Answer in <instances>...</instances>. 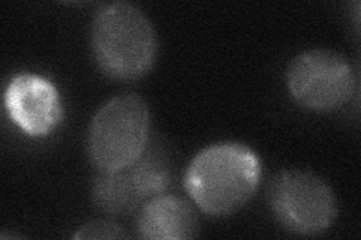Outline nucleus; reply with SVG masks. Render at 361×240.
I'll list each match as a JSON object with an SVG mask.
<instances>
[{"label": "nucleus", "instance_id": "obj_6", "mask_svg": "<svg viewBox=\"0 0 361 240\" xmlns=\"http://www.w3.org/2000/svg\"><path fill=\"white\" fill-rule=\"evenodd\" d=\"M166 167L154 158L143 156L133 165L118 171H99L94 182L92 197L95 206L110 215H127L164 194L169 185Z\"/></svg>", "mask_w": 361, "mask_h": 240}, {"label": "nucleus", "instance_id": "obj_8", "mask_svg": "<svg viewBox=\"0 0 361 240\" xmlns=\"http://www.w3.org/2000/svg\"><path fill=\"white\" fill-rule=\"evenodd\" d=\"M199 218L191 204L172 194L146 201L139 213L137 232L148 240H185L197 237Z\"/></svg>", "mask_w": 361, "mask_h": 240}, {"label": "nucleus", "instance_id": "obj_5", "mask_svg": "<svg viewBox=\"0 0 361 240\" xmlns=\"http://www.w3.org/2000/svg\"><path fill=\"white\" fill-rule=\"evenodd\" d=\"M286 84L301 107L330 113L354 96L357 75L345 56L331 50H309L290 62Z\"/></svg>", "mask_w": 361, "mask_h": 240}, {"label": "nucleus", "instance_id": "obj_4", "mask_svg": "<svg viewBox=\"0 0 361 240\" xmlns=\"http://www.w3.org/2000/svg\"><path fill=\"white\" fill-rule=\"evenodd\" d=\"M268 203L277 222L301 236L324 233L337 216V201L329 184L301 170H283L269 182Z\"/></svg>", "mask_w": 361, "mask_h": 240}, {"label": "nucleus", "instance_id": "obj_1", "mask_svg": "<svg viewBox=\"0 0 361 240\" xmlns=\"http://www.w3.org/2000/svg\"><path fill=\"white\" fill-rule=\"evenodd\" d=\"M262 176V164L250 147L219 143L190 163L184 185L190 198L209 216H228L250 201Z\"/></svg>", "mask_w": 361, "mask_h": 240}, {"label": "nucleus", "instance_id": "obj_7", "mask_svg": "<svg viewBox=\"0 0 361 240\" xmlns=\"http://www.w3.org/2000/svg\"><path fill=\"white\" fill-rule=\"evenodd\" d=\"M9 119L30 137H45L62 122L63 108L59 90L37 74H18L5 90Z\"/></svg>", "mask_w": 361, "mask_h": 240}, {"label": "nucleus", "instance_id": "obj_2", "mask_svg": "<svg viewBox=\"0 0 361 240\" xmlns=\"http://www.w3.org/2000/svg\"><path fill=\"white\" fill-rule=\"evenodd\" d=\"M90 47L99 70L115 80H137L151 71L157 33L143 11L130 2L101 6L90 29Z\"/></svg>", "mask_w": 361, "mask_h": 240}, {"label": "nucleus", "instance_id": "obj_9", "mask_svg": "<svg viewBox=\"0 0 361 240\" xmlns=\"http://www.w3.org/2000/svg\"><path fill=\"white\" fill-rule=\"evenodd\" d=\"M74 239H128V234L123 228L111 221H90L78 228Z\"/></svg>", "mask_w": 361, "mask_h": 240}, {"label": "nucleus", "instance_id": "obj_3", "mask_svg": "<svg viewBox=\"0 0 361 240\" xmlns=\"http://www.w3.org/2000/svg\"><path fill=\"white\" fill-rule=\"evenodd\" d=\"M151 116L145 99L122 94L106 101L90 122L87 152L98 171H118L143 156L149 139Z\"/></svg>", "mask_w": 361, "mask_h": 240}]
</instances>
